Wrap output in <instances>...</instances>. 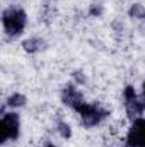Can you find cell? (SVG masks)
I'll return each mask as SVG.
<instances>
[{
    "label": "cell",
    "instance_id": "obj_3",
    "mask_svg": "<svg viewBox=\"0 0 145 147\" xmlns=\"http://www.w3.org/2000/svg\"><path fill=\"white\" fill-rule=\"evenodd\" d=\"M19 135V116L15 113H5L0 121V140L5 142L9 139H17Z\"/></svg>",
    "mask_w": 145,
    "mask_h": 147
},
{
    "label": "cell",
    "instance_id": "obj_6",
    "mask_svg": "<svg viewBox=\"0 0 145 147\" xmlns=\"http://www.w3.org/2000/svg\"><path fill=\"white\" fill-rule=\"evenodd\" d=\"M125 105H126V113H128V116L132 120H137L145 110V101L138 99V98H135V99H132V101H128Z\"/></svg>",
    "mask_w": 145,
    "mask_h": 147
},
{
    "label": "cell",
    "instance_id": "obj_4",
    "mask_svg": "<svg viewBox=\"0 0 145 147\" xmlns=\"http://www.w3.org/2000/svg\"><path fill=\"white\" fill-rule=\"evenodd\" d=\"M126 144L130 147H145V120L137 118L133 120V125L128 132Z\"/></svg>",
    "mask_w": 145,
    "mask_h": 147
},
{
    "label": "cell",
    "instance_id": "obj_12",
    "mask_svg": "<svg viewBox=\"0 0 145 147\" xmlns=\"http://www.w3.org/2000/svg\"><path fill=\"white\" fill-rule=\"evenodd\" d=\"M101 12H103L101 7H92V9H91V14H92V16H99Z\"/></svg>",
    "mask_w": 145,
    "mask_h": 147
},
{
    "label": "cell",
    "instance_id": "obj_7",
    "mask_svg": "<svg viewBox=\"0 0 145 147\" xmlns=\"http://www.w3.org/2000/svg\"><path fill=\"white\" fill-rule=\"evenodd\" d=\"M41 45H43V41H41L39 38H31V39H26L22 46H24V50H26V51L34 53V51H38V50L41 48Z\"/></svg>",
    "mask_w": 145,
    "mask_h": 147
},
{
    "label": "cell",
    "instance_id": "obj_14",
    "mask_svg": "<svg viewBox=\"0 0 145 147\" xmlns=\"http://www.w3.org/2000/svg\"><path fill=\"white\" fill-rule=\"evenodd\" d=\"M144 94H145V82H144Z\"/></svg>",
    "mask_w": 145,
    "mask_h": 147
},
{
    "label": "cell",
    "instance_id": "obj_5",
    "mask_svg": "<svg viewBox=\"0 0 145 147\" xmlns=\"http://www.w3.org/2000/svg\"><path fill=\"white\" fill-rule=\"evenodd\" d=\"M62 99H63V103H65V105L72 106L73 110L84 103L82 94H80V92H79L73 86H67V87L63 89V92H62Z\"/></svg>",
    "mask_w": 145,
    "mask_h": 147
},
{
    "label": "cell",
    "instance_id": "obj_13",
    "mask_svg": "<svg viewBox=\"0 0 145 147\" xmlns=\"http://www.w3.org/2000/svg\"><path fill=\"white\" fill-rule=\"evenodd\" d=\"M44 147H55V146H53L51 142H48V144H44Z\"/></svg>",
    "mask_w": 145,
    "mask_h": 147
},
{
    "label": "cell",
    "instance_id": "obj_8",
    "mask_svg": "<svg viewBox=\"0 0 145 147\" xmlns=\"http://www.w3.org/2000/svg\"><path fill=\"white\" fill-rule=\"evenodd\" d=\"M7 105L12 106V108H19V106H24L26 105V98L22 94H12L9 99H7Z\"/></svg>",
    "mask_w": 145,
    "mask_h": 147
},
{
    "label": "cell",
    "instance_id": "obj_1",
    "mask_svg": "<svg viewBox=\"0 0 145 147\" xmlns=\"http://www.w3.org/2000/svg\"><path fill=\"white\" fill-rule=\"evenodd\" d=\"M2 22H3V28H5L7 34L17 36L26 28V14L21 9H14V7L12 9H7L2 14Z\"/></svg>",
    "mask_w": 145,
    "mask_h": 147
},
{
    "label": "cell",
    "instance_id": "obj_9",
    "mask_svg": "<svg viewBox=\"0 0 145 147\" xmlns=\"http://www.w3.org/2000/svg\"><path fill=\"white\" fill-rule=\"evenodd\" d=\"M130 16H132V17H137V19H144L145 17V9L142 5L135 3V5H132V9H130Z\"/></svg>",
    "mask_w": 145,
    "mask_h": 147
},
{
    "label": "cell",
    "instance_id": "obj_2",
    "mask_svg": "<svg viewBox=\"0 0 145 147\" xmlns=\"http://www.w3.org/2000/svg\"><path fill=\"white\" fill-rule=\"evenodd\" d=\"M75 111L82 116V121H84L85 127H94V125H97V123L108 115V111L101 110V108L96 106V105H87L85 101H84L80 106H77Z\"/></svg>",
    "mask_w": 145,
    "mask_h": 147
},
{
    "label": "cell",
    "instance_id": "obj_11",
    "mask_svg": "<svg viewBox=\"0 0 145 147\" xmlns=\"http://www.w3.org/2000/svg\"><path fill=\"white\" fill-rule=\"evenodd\" d=\"M123 94H125V103H128V101H132V99L137 98V92H135V89H133L132 86H126Z\"/></svg>",
    "mask_w": 145,
    "mask_h": 147
},
{
    "label": "cell",
    "instance_id": "obj_10",
    "mask_svg": "<svg viewBox=\"0 0 145 147\" xmlns=\"http://www.w3.org/2000/svg\"><path fill=\"white\" fill-rule=\"evenodd\" d=\"M58 134H60L63 139H68V137L72 135V130H70V127H68L65 121H60V123H58Z\"/></svg>",
    "mask_w": 145,
    "mask_h": 147
}]
</instances>
